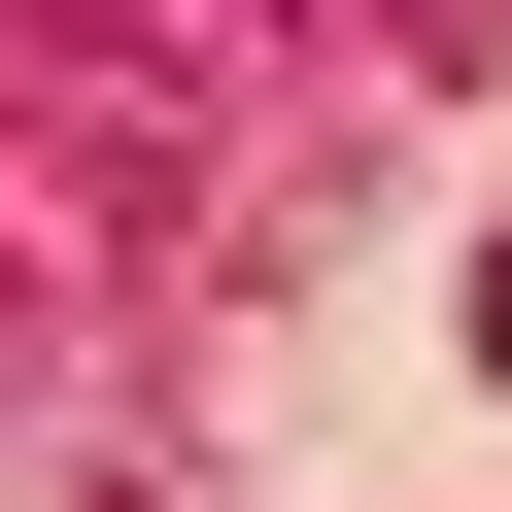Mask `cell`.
<instances>
[{"instance_id": "cell-1", "label": "cell", "mask_w": 512, "mask_h": 512, "mask_svg": "<svg viewBox=\"0 0 512 512\" xmlns=\"http://www.w3.org/2000/svg\"><path fill=\"white\" fill-rule=\"evenodd\" d=\"M478 376H512V239H478Z\"/></svg>"}]
</instances>
